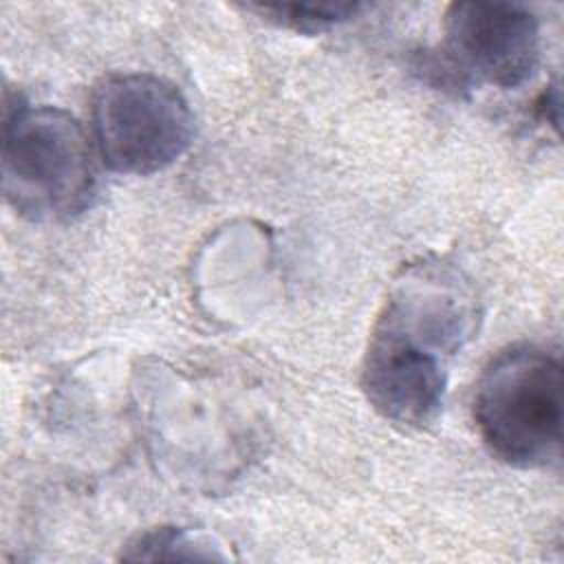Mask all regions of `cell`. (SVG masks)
<instances>
[{
    "instance_id": "obj_6",
    "label": "cell",
    "mask_w": 564,
    "mask_h": 564,
    "mask_svg": "<svg viewBox=\"0 0 564 564\" xmlns=\"http://www.w3.org/2000/svg\"><path fill=\"white\" fill-rule=\"evenodd\" d=\"M245 9L300 33H319L355 18L359 11H364V4H249Z\"/></svg>"
},
{
    "instance_id": "obj_4",
    "label": "cell",
    "mask_w": 564,
    "mask_h": 564,
    "mask_svg": "<svg viewBox=\"0 0 564 564\" xmlns=\"http://www.w3.org/2000/svg\"><path fill=\"white\" fill-rule=\"evenodd\" d=\"M93 134L112 172L148 176L185 154L194 115L181 90L159 75H112L93 97Z\"/></svg>"
},
{
    "instance_id": "obj_1",
    "label": "cell",
    "mask_w": 564,
    "mask_h": 564,
    "mask_svg": "<svg viewBox=\"0 0 564 564\" xmlns=\"http://www.w3.org/2000/svg\"><path fill=\"white\" fill-rule=\"evenodd\" d=\"M478 304L449 264L423 260L403 269L370 333L361 388L388 421L423 430L445 403L452 357L476 333Z\"/></svg>"
},
{
    "instance_id": "obj_2",
    "label": "cell",
    "mask_w": 564,
    "mask_h": 564,
    "mask_svg": "<svg viewBox=\"0 0 564 564\" xmlns=\"http://www.w3.org/2000/svg\"><path fill=\"white\" fill-rule=\"evenodd\" d=\"M562 364L538 344H513L489 359L474 392V421L487 449L518 469L560 460Z\"/></svg>"
},
{
    "instance_id": "obj_5",
    "label": "cell",
    "mask_w": 564,
    "mask_h": 564,
    "mask_svg": "<svg viewBox=\"0 0 564 564\" xmlns=\"http://www.w3.org/2000/svg\"><path fill=\"white\" fill-rule=\"evenodd\" d=\"M441 66L447 84L474 82L498 88L524 84L540 59V20L513 2H452L445 11Z\"/></svg>"
},
{
    "instance_id": "obj_3",
    "label": "cell",
    "mask_w": 564,
    "mask_h": 564,
    "mask_svg": "<svg viewBox=\"0 0 564 564\" xmlns=\"http://www.w3.org/2000/svg\"><path fill=\"white\" fill-rule=\"evenodd\" d=\"M2 189L31 220H68L86 212L97 172L82 123L57 106H13L2 130Z\"/></svg>"
}]
</instances>
